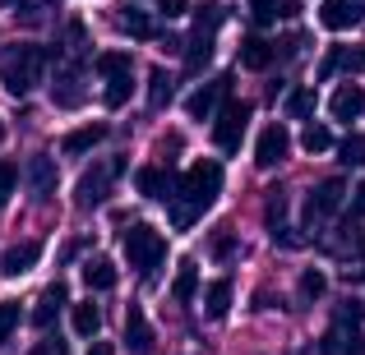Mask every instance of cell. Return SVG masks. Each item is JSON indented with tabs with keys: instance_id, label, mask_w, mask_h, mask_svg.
<instances>
[{
	"instance_id": "obj_42",
	"label": "cell",
	"mask_w": 365,
	"mask_h": 355,
	"mask_svg": "<svg viewBox=\"0 0 365 355\" xmlns=\"http://www.w3.org/2000/svg\"><path fill=\"white\" fill-rule=\"evenodd\" d=\"M301 51V37H282V42H277V55H296Z\"/></svg>"
},
{
	"instance_id": "obj_19",
	"label": "cell",
	"mask_w": 365,
	"mask_h": 355,
	"mask_svg": "<svg viewBox=\"0 0 365 355\" xmlns=\"http://www.w3.org/2000/svg\"><path fill=\"white\" fill-rule=\"evenodd\" d=\"M273 46L277 42H268V37H259V33H245L241 37V65L245 70H264V65H273Z\"/></svg>"
},
{
	"instance_id": "obj_35",
	"label": "cell",
	"mask_w": 365,
	"mask_h": 355,
	"mask_svg": "<svg viewBox=\"0 0 365 355\" xmlns=\"http://www.w3.org/2000/svg\"><path fill=\"white\" fill-rule=\"evenodd\" d=\"M324 286H329V282H324L319 267H305V277H301V295H305V300H319Z\"/></svg>"
},
{
	"instance_id": "obj_26",
	"label": "cell",
	"mask_w": 365,
	"mask_h": 355,
	"mask_svg": "<svg viewBox=\"0 0 365 355\" xmlns=\"http://www.w3.org/2000/svg\"><path fill=\"white\" fill-rule=\"evenodd\" d=\"M171 295H176L180 304H190V300L199 295V267H195V263H180L176 282H171Z\"/></svg>"
},
{
	"instance_id": "obj_41",
	"label": "cell",
	"mask_w": 365,
	"mask_h": 355,
	"mask_svg": "<svg viewBox=\"0 0 365 355\" xmlns=\"http://www.w3.org/2000/svg\"><path fill=\"white\" fill-rule=\"evenodd\" d=\"M351 217H356V222L365 217V185H356V194H351Z\"/></svg>"
},
{
	"instance_id": "obj_6",
	"label": "cell",
	"mask_w": 365,
	"mask_h": 355,
	"mask_svg": "<svg viewBox=\"0 0 365 355\" xmlns=\"http://www.w3.org/2000/svg\"><path fill=\"white\" fill-rule=\"evenodd\" d=\"M120 176H125V157L98 161V166L74 185V203H79V208H102V203H107V194H111V185H116Z\"/></svg>"
},
{
	"instance_id": "obj_38",
	"label": "cell",
	"mask_w": 365,
	"mask_h": 355,
	"mask_svg": "<svg viewBox=\"0 0 365 355\" xmlns=\"http://www.w3.org/2000/svg\"><path fill=\"white\" fill-rule=\"evenodd\" d=\"M28 355H70V341H65V337H51V332H46V337L37 341V346L28 351Z\"/></svg>"
},
{
	"instance_id": "obj_14",
	"label": "cell",
	"mask_w": 365,
	"mask_h": 355,
	"mask_svg": "<svg viewBox=\"0 0 365 355\" xmlns=\"http://www.w3.org/2000/svg\"><path fill=\"white\" fill-rule=\"evenodd\" d=\"M125 341H130V351L134 355H153V328H148V319H143V309L139 304H130V314H125Z\"/></svg>"
},
{
	"instance_id": "obj_31",
	"label": "cell",
	"mask_w": 365,
	"mask_h": 355,
	"mask_svg": "<svg viewBox=\"0 0 365 355\" xmlns=\"http://www.w3.org/2000/svg\"><path fill=\"white\" fill-rule=\"evenodd\" d=\"M282 107H287V116H292V120H305L314 111V92L310 88H296V92H287Z\"/></svg>"
},
{
	"instance_id": "obj_18",
	"label": "cell",
	"mask_w": 365,
	"mask_h": 355,
	"mask_svg": "<svg viewBox=\"0 0 365 355\" xmlns=\"http://www.w3.org/2000/svg\"><path fill=\"white\" fill-rule=\"evenodd\" d=\"M329 111H333V120H356L365 111V92L356 88V83H342V88H333Z\"/></svg>"
},
{
	"instance_id": "obj_37",
	"label": "cell",
	"mask_w": 365,
	"mask_h": 355,
	"mask_svg": "<svg viewBox=\"0 0 365 355\" xmlns=\"http://www.w3.org/2000/svg\"><path fill=\"white\" fill-rule=\"evenodd\" d=\"M14 180H19V166L0 157V208H5V198H9V194H14Z\"/></svg>"
},
{
	"instance_id": "obj_22",
	"label": "cell",
	"mask_w": 365,
	"mask_h": 355,
	"mask_svg": "<svg viewBox=\"0 0 365 355\" xmlns=\"http://www.w3.org/2000/svg\"><path fill=\"white\" fill-rule=\"evenodd\" d=\"M227 309H232V282L222 277V282H213L204 291V319L217 323V319H227Z\"/></svg>"
},
{
	"instance_id": "obj_39",
	"label": "cell",
	"mask_w": 365,
	"mask_h": 355,
	"mask_svg": "<svg viewBox=\"0 0 365 355\" xmlns=\"http://www.w3.org/2000/svg\"><path fill=\"white\" fill-rule=\"evenodd\" d=\"M98 70L102 74H120V70H130V55H125V51H107V55H98Z\"/></svg>"
},
{
	"instance_id": "obj_13",
	"label": "cell",
	"mask_w": 365,
	"mask_h": 355,
	"mask_svg": "<svg viewBox=\"0 0 365 355\" xmlns=\"http://www.w3.org/2000/svg\"><path fill=\"white\" fill-rule=\"evenodd\" d=\"M37 258H42V245H37V240H24V245H14V249L0 254V272L5 277H24L28 267H37Z\"/></svg>"
},
{
	"instance_id": "obj_20",
	"label": "cell",
	"mask_w": 365,
	"mask_h": 355,
	"mask_svg": "<svg viewBox=\"0 0 365 355\" xmlns=\"http://www.w3.org/2000/svg\"><path fill=\"white\" fill-rule=\"evenodd\" d=\"M61 309H65V286L56 282V286H46V295L37 300V309H33V328H51L56 319H61Z\"/></svg>"
},
{
	"instance_id": "obj_36",
	"label": "cell",
	"mask_w": 365,
	"mask_h": 355,
	"mask_svg": "<svg viewBox=\"0 0 365 355\" xmlns=\"http://www.w3.org/2000/svg\"><path fill=\"white\" fill-rule=\"evenodd\" d=\"M250 14H255V23H268L282 14V0H250Z\"/></svg>"
},
{
	"instance_id": "obj_32",
	"label": "cell",
	"mask_w": 365,
	"mask_h": 355,
	"mask_svg": "<svg viewBox=\"0 0 365 355\" xmlns=\"http://www.w3.org/2000/svg\"><path fill=\"white\" fill-rule=\"evenodd\" d=\"M338 157L347 161V166H365V134H347L338 148Z\"/></svg>"
},
{
	"instance_id": "obj_21",
	"label": "cell",
	"mask_w": 365,
	"mask_h": 355,
	"mask_svg": "<svg viewBox=\"0 0 365 355\" xmlns=\"http://www.w3.org/2000/svg\"><path fill=\"white\" fill-rule=\"evenodd\" d=\"M116 23H120V33H125V37H134V42H148V37L158 33V23H153L143 9H134V5H125V9H120Z\"/></svg>"
},
{
	"instance_id": "obj_30",
	"label": "cell",
	"mask_w": 365,
	"mask_h": 355,
	"mask_svg": "<svg viewBox=\"0 0 365 355\" xmlns=\"http://www.w3.org/2000/svg\"><path fill=\"white\" fill-rule=\"evenodd\" d=\"M333 254H342V258H356V254H361V231H356V217H351V222L338 231V240H333Z\"/></svg>"
},
{
	"instance_id": "obj_4",
	"label": "cell",
	"mask_w": 365,
	"mask_h": 355,
	"mask_svg": "<svg viewBox=\"0 0 365 355\" xmlns=\"http://www.w3.org/2000/svg\"><path fill=\"white\" fill-rule=\"evenodd\" d=\"M125 258H130V267L139 277H153L162 267V258H167V240L153 226H130L125 231Z\"/></svg>"
},
{
	"instance_id": "obj_12",
	"label": "cell",
	"mask_w": 365,
	"mask_h": 355,
	"mask_svg": "<svg viewBox=\"0 0 365 355\" xmlns=\"http://www.w3.org/2000/svg\"><path fill=\"white\" fill-rule=\"evenodd\" d=\"M361 0H324L319 5V23L333 28V33H342V28H356L361 23Z\"/></svg>"
},
{
	"instance_id": "obj_15",
	"label": "cell",
	"mask_w": 365,
	"mask_h": 355,
	"mask_svg": "<svg viewBox=\"0 0 365 355\" xmlns=\"http://www.w3.org/2000/svg\"><path fill=\"white\" fill-rule=\"evenodd\" d=\"M102 139H107V124H79V129H70L61 139V152L65 157H83V152H93Z\"/></svg>"
},
{
	"instance_id": "obj_40",
	"label": "cell",
	"mask_w": 365,
	"mask_h": 355,
	"mask_svg": "<svg viewBox=\"0 0 365 355\" xmlns=\"http://www.w3.org/2000/svg\"><path fill=\"white\" fill-rule=\"evenodd\" d=\"M158 5H162V14H167V18H180V14H185V0H158Z\"/></svg>"
},
{
	"instance_id": "obj_23",
	"label": "cell",
	"mask_w": 365,
	"mask_h": 355,
	"mask_svg": "<svg viewBox=\"0 0 365 355\" xmlns=\"http://www.w3.org/2000/svg\"><path fill=\"white\" fill-rule=\"evenodd\" d=\"M134 97V74L130 70H120V74H107V88H102V102H107L111 111L125 107V102Z\"/></svg>"
},
{
	"instance_id": "obj_27",
	"label": "cell",
	"mask_w": 365,
	"mask_h": 355,
	"mask_svg": "<svg viewBox=\"0 0 365 355\" xmlns=\"http://www.w3.org/2000/svg\"><path fill=\"white\" fill-rule=\"evenodd\" d=\"M171 92H176L171 74H167V70H153V74H148V107H167Z\"/></svg>"
},
{
	"instance_id": "obj_28",
	"label": "cell",
	"mask_w": 365,
	"mask_h": 355,
	"mask_svg": "<svg viewBox=\"0 0 365 355\" xmlns=\"http://www.w3.org/2000/svg\"><path fill=\"white\" fill-rule=\"evenodd\" d=\"M98 328H102L98 304H74V332H79V337H98Z\"/></svg>"
},
{
	"instance_id": "obj_8",
	"label": "cell",
	"mask_w": 365,
	"mask_h": 355,
	"mask_svg": "<svg viewBox=\"0 0 365 355\" xmlns=\"http://www.w3.org/2000/svg\"><path fill=\"white\" fill-rule=\"evenodd\" d=\"M245 120H250V107L245 102H227L213 120V148L217 152H236L245 139Z\"/></svg>"
},
{
	"instance_id": "obj_11",
	"label": "cell",
	"mask_w": 365,
	"mask_h": 355,
	"mask_svg": "<svg viewBox=\"0 0 365 355\" xmlns=\"http://www.w3.org/2000/svg\"><path fill=\"white\" fill-rule=\"evenodd\" d=\"M287 143H292V139H287V129H282V124H268V129H259V143H255V166H277V161H282L287 157Z\"/></svg>"
},
{
	"instance_id": "obj_24",
	"label": "cell",
	"mask_w": 365,
	"mask_h": 355,
	"mask_svg": "<svg viewBox=\"0 0 365 355\" xmlns=\"http://www.w3.org/2000/svg\"><path fill=\"white\" fill-rule=\"evenodd\" d=\"M28 185H33L37 198H46L56 189V161L51 157H33V166H28Z\"/></svg>"
},
{
	"instance_id": "obj_43",
	"label": "cell",
	"mask_w": 365,
	"mask_h": 355,
	"mask_svg": "<svg viewBox=\"0 0 365 355\" xmlns=\"http://www.w3.org/2000/svg\"><path fill=\"white\" fill-rule=\"evenodd\" d=\"M88 355H111V346H107V341H93V346H88Z\"/></svg>"
},
{
	"instance_id": "obj_3",
	"label": "cell",
	"mask_w": 365,
	"mask_h": 355,
	"mask_svg": "<svg viewBox=\"0 0 365 355\" xmlns=\"http://www.w3.org/2000/svg\"><path fill=\"white\" fill-rule=\"evenodd\" d=\"M324 355H365V341H361V304L356 300H342L333 309V328L324 332Z\"/></svg>"
},
{
	"instance_id": "obj_2",
	"label": "cell",
	"mask_w": 365,
	"mask_h": 355,
	"mask_svg": "<svg viewBox=\"0 0 365 355\" xmlns=\"http://www.w3.org/2000/svg\"><path fill=\"white\" fill-rule=\"evenodd\" d=\"M42 70H46L42 46L19 42V46H5V51H0V83H5L14 97H28L33 83H42Z\"/></svg>"
},
{
	"instance_id": "obj_5",
	"label": "cell",
	"mask_w": 365,
	"mask_h": 355,
	"mask_svg": "<svg viewBox=\"0 0 365 355\" xmlns=\"http://www.w3.org/2000/svg\"><path fill=\"white\" fill-rule=\"evenodd\" d=\"M222 18H227L222 5H199L195 9V37H190V51H185L190 70H204L213 60V33L222 28Z\"/></svg>"
},
{
	"instance_id": "obj_10",
	"label": "cell",
	"mask_w": 365,
	"mask_h": 355,
	"mask_svg": "<svg viewBox=\"0 0 365 355\" xmlns=\"http://www.w3.org/2000/svg\"><path fill=\"white\" fill-rule=\"evenodd\" d=\"M365 70V46H333L319 60V79H333V74H361Z\"/></svg>"
},
{
	"instance_id": "obj_7",
	"label": "cell",
	"mask_w": 365,
	"mask_h": 355,
	"mask_svg": "<svg viewBox=\"0 0 365 355\" xmlns=\"http://www.w3.org/2000/svg\"><path fill=\"white\" fill-rule=\"evenodd\" d=\"M342 194H347V189H342V180H338V176H333V180H319V185L305 194L301 222L310 226V231H314V226H324V222H329V217L342 208Z\"/></svg>"
},
{
	"instance_id": "obj_29",
	"label": "cell",
	"mask_w": 365,
	"mask_h": 355,
	"mask_svg": "<svg viewBox=\"0 0 365 355\" xmlns=\"http://www.w3.org/2000/svg\"><path fill=\"white\" fill-rule=\"evenodd\" d=\"M51 97H56V107H79V102H83V88H79V79L61 74V79H56V88H51Z\"/></svg>"
},
{
	"instance_id": "obj_16",
	"label": "cell",
	"mask_w": 365,
	"mask_h": 355,
	"mask_svg": "<svg viewBox=\"0 0 365 355\" xmlns=\"http://www.w3.org/2000/svg\"><path fill=\"white\" fill-rule=\"evenodd\" d=\"M264 222H268V231H273L277 245H292V231H287V189H282V185H277V189H268Z\"/></svg>"
},
{
	"instance_id": "obj_9",
	"label": "cell",
	"mask_w": 365,
	"mask_h": 355,
	"mask_svg": "<svg viewBox=\"0 0 365 355\" xmlns=\"http://www.w3.org/2000/svg\"><path fill=\"white\" fill-rule=\"evenodd\" d=\"M227 97H232V74H217V79H208L199 92H190V97H185L190 120H213L217 102H227Z\"/></svg>"
},
{
	"instance_id": "obj_34",
	"label": "cell",
	"mask_w": 365,
	"mask_h": 355,
	"mask_svg": "<svg viewBox=\"0 0 365 355\" xmlns=\"http://www.w3.org/2000/svg\"><path fill=\"white\" fill-rule=\"evenodd\" d=\"M14 328H19V304L14 300H0V346L14 337Z\"/></svg>"
},
{
	"instance_id": "obj_25",
	"label": "cell",
	"mask_w": 365,
	"mask_h": 355,
	"mask_svg": "<svg viewBox=\"0 0 365 355\" xmlns=\"http://www.w3.org/2000/svg\"><path fill=\"white\" fill-rule=\"evenodd\" d=\"M83 282H88L93 291H111V286H116V267H111V258H88V263H83Z\"/></svg>"
},
{
	"instance_id": "obj_33",
	"label": "cell",
	"mask_w": 365,
	"mask_h": 355,
	"mask_svg": "<svg viewBox=\"0 0 365 355\" xmlns=\"http://www.w3.org/2000/svg\"><path fill=\"white\" fill-rule=\"evenodd\" d=\"M301 143H305V152H329V148H333V134L324 129V124H305Z\"/></svg>"
},
{
	"instance_id": "obj_1",
	"label": "cell",
	"mask_w": 365,
	"mask_h": 355,
	"mask_svg": "<svg viewBox=\"0 0 365 355\" xmlns=\"http://www.w3.org/2000/svg\"><path fill=\"white\" fill-rule=\"evenodd\" d=\"M176 203H171V226H195L199 217L213 208V198L222 194V161L217 157H199L195 166L185 171V180H180V189H176Z\"/></svg>"
},
{
	"instance_id": "obj_17",
	"label": "cell",
	"mask_w": 365,
	"mask_h": 355,
	"mask_svg": "<svg viewBox=\"0 0 365 355\" xmlns=\"http://www.w3.org/2000/svg\"><path fill=\"white\" fill-rule=\"evenodd\" d=\"M134 185H139L143 198H171V189H176L167 166H139L134 171Z\"/></svg>"
}]
</instances>
